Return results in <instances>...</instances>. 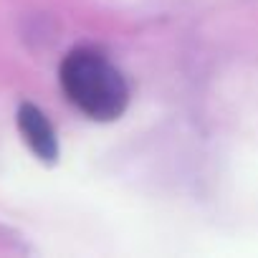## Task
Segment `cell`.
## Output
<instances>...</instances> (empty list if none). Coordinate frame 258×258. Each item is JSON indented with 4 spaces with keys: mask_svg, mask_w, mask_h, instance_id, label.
Listing matches in <instances>:
<instances>
[{
    "mask_svg": "<svg viewBox=\"0 0 258 258\" xmlns=\"http://www.w3.org/2000/svg\"><path fill=\"white\" fill-rule=\"evenodd\" d=\"M58 79L66 99L89 119L111 121L126 109L129 89L124 76L91 48L71 51L61 63Z\"/></svg>",
    "mask_w": 258,
    "mask_h": 258,
    "instance_id": "1",
    "label": "cell"
},
{
    "mask_svg": "<svg viewBox=\"0 0 258 258\" xmlns=\"http://www.w3.org/2000/svg\"><path fill=\"white\" fill-rule=\"evenodd\" d=\"M18 129L31 147V152L43 160V162H56L58 160V140L48 121V116L36 106V104H21L18 109Z\"/></svg>",
    "mask_w": 258,
    "mask_h": 258,
    "instance_id": "2",
    "label": "cell"
}]
</instances>
